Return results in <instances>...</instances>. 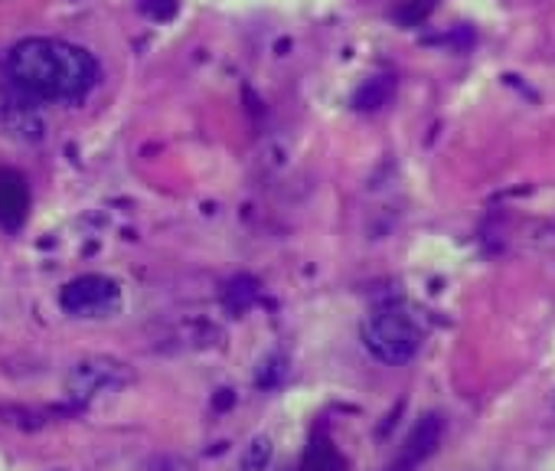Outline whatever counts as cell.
I'll return each instance as SVG.
<instances>
[{
    "instance_id": "14",
    "label": "cell",
    "mask_w": 555,
    "mask_h": 471,
    "mask_svg": "<svg viewBox=\"0 0 555 471\" xmlns=\"http://www.w3.org/2000/svg\"><path fill=\"white\" fill-rule=\"evenodd\" d=\"M56 471H69V468H56Z\"/></svg>"
},
{
    "instance_id": "1",
    "label": "cell",
    "mask_w": 555,
    "mask_h": 471,
    "mask_svg": "<svg viewBox=\"0 0 555 471\" xmlns=\"http://www.w3.org/2000/svg\"><path fill=\"white\" fill-rule=\"evenodd\" d=\"M4 76L30 102H82L99 82V63L86 47L53 37L17 43L4 60Z\"/></svg>"
},
{
    "instance_id": "8",
    "label": "cell",
    "mask_w": 555,
    "mask_h": 471,
    "mask_svg": "<svg viewBox=\"0 0 555 471\" xmlns=\"http://www.w3.org/2000/svg\"><path fill=\"white\" fill-rule=\"evenodd\" d=\"M392 89H396L392 76H373L370 82H363V86L357 89L353 105H357L360 112H376V109H383V105L392 99Z\"/></svg>"
},
{
    "instance_id": "11",
    "label": "cell",
    "mask_w": 555,
    "mask_h": 471,
    "mask_svg": "<svg viewBox=\"0 0 555 471\" xmlns=\"http://www.w3.org/2000/svg\"><path fill=\"white\" fill-rule=\"evenodd\" d=\"M255 298H258V282H255V279H248V276L232 279V282H229V289H225V308H229L232 315L248 311V308L255 305Z\"/></svg>"
},
{
    "instance_id": "7",
    "label": "cell",
    "mask_w": 555,
    "mask_h": 471,
    "mask_svg": "<svg viewBox=\"0 0 555 471\" xmlns=\"http://www.w3.org/2000/svg\"><path fill=\"white\" fill-rule=\"evenodd\" d=\"M0 128H4L8 135H14V138H21V141H40L43 138V122L34 112L30 99H24L21 105H8L4 118H0Z\"/></svg>"
},
{
    "instance_id": "3",
    "label": "cell",
    "mask_w": 555,
    "mask_h": 471,
    "mask_svg": "<svg viewBox=\"0 0 555 471\" xmlns=\"http://www.w3.org/2000/svg\"><path fill=\"white\" fill-rule=\"evenodd\" d=\"M60 308L73 318H112L121 308V285L108 276H79L63 285Z\"/></svg>"
},
{
    "instance_id": "6",
    "label": "cell",
    "mask_w": 555,
    "mask_h": 471,
    "mask_svg": "<svg viewBox=\"0 0 555 471\" xmlns=\"http://www.w3.org/2000/svg\"><path fill=\"white\" fill-rule=\"evenodd\" d=\"M30 209V190L27 180L17 170L0 167V226L21 229Z\"/></svg>"
},
{
    "instance_id": "5",
    "label": "cell",
    "mask_w": 555,
    "mask_h": 471,
    "mask_svg": "<svg viewBox=\"0 0 555 471\" xmlns=\"http://www.w3.org/2000/svg\"><path fill=\"white\" fill-rule=\"evenodd\" d=\"M441 432H444V422L438 412H428L415 422V429L409 432V438L402 442L399 455L392 458V464L386 471H415L422 461H428L441 442Z\"/></svg>"
},
{
    "instance_id": "9",
    "label": "cell",
    "mask_w": 555,
    "mask_h": 471,
    "mask_svg": "<svg viewBox=\"0 0 555 471\" xmlns=\"http://www.w3.org/2000/svg\"><path fill=\"white\" fill-rule=\"evenodd\" d=\"M305 471H347V461L327 438H314L305 451Z\"/></svg>"
},
{
    "instance_id": "13",
    "label": "cell",
    "mask_w": 555,
    "mask_h": 471,
    "mask_svg": "<svg viewBox=\"0 0 555 471\" xmlns=\"http://www.w3.org/2000/svg\"><path fill=\"white\" fill-rule=\"evenodd\" d=\"M144 11L154 17V21H170L177 14V0H147Z\"/></svg>"
},
{
    "instance_id": "4",
    "label": "cell",
    "mask_w": 555,
    "mask_h": 471,
    "mask_svg": "<svg viewBox=\"0 0 555 471\" xmlns=\"http://www.w3.org/2000/svg\"><path fill=\"white\" fill-rule=\"evenodd\" d=\"M134 380L131 367L125 360L115 357H86L79 360L69 377H66V390L73 399H92L102 393H118Z\"/></svg>"
},
{
    "instance_id": "2",
    "label": "cell",
    "mask_w": 555,
    "mask_h": 471,
    "mask_svg": "<svg viewBox=\"0 0 555 471\" xmlns=\"http://www.w3.org/2000/svg\"><path fill=\"white\" fill-rule=\"evenodd\" d=\"M363 344L379 364L402 367L418 354L422 331H418L415 318L405 308L383 305V308L370 311V318L363 321Z\"/></svg>"
},
{
    "instance_id": "10",
    "label": "cell",
    "mask_w": 555,
    "mask_h": 471,
    "mask_svg": "<svg viewBox=\"0 0 555 471\" xmlns=\"http://www.w3.org/2000/svg\"><path fill=\"white\" fill-rule=\"evenodd\" d=\"M271 455H274V442L268 432H258L248 438V445L242 448V471H268L271 464Z\"/></svg>"
},
{
    "instance_id": "12",
    "label": "cell",
    "mask_w": 555,
    "mask_h": 471,
    "mask_svg": "<svg viewBox=\"0 0 555 471\" xmlns=\"http://www.w3.org/2000/svg\"><path fill=\"white\" fill-rule=\"evenodd\" d=\"M285 373H288V367H285V360H282V357H268V360H261L255 383H258L261 390H271V386H278V383L285 380Z\"/></svg>"
}]
</instances>
